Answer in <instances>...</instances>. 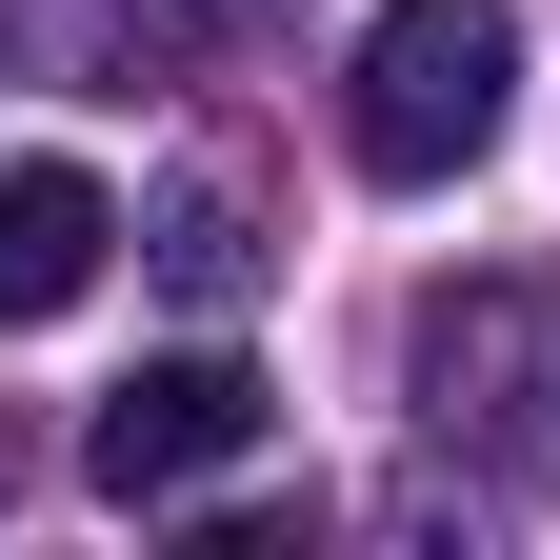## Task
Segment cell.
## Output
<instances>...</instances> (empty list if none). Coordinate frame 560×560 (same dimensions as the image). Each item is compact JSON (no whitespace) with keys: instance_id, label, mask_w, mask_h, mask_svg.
Segmentation results:
<instances>
[{"instance_id":"cell-1","label":"cell","mask_w":560,"mask_h":560,"mask_svg":"<svg viewBox=\"0 0 560 560\" xmlns=\"http://www.w3.org/2000/svg\"><path fill=\"white\" fill-rule=\"evenodd\" d=\"M521 101V21L501 0H381L361 81H340V140H361V180H460L480 140Z\"/></svg>"},{"instance_id":"cell-2","label":"cell","mask_w":560,"mask_h":560,"mask_svg":"<svg viewBox=\"0 0 560 560\" xmlns=\"http://www.w3.org/2000/svg\"><path fill=\"white\" fill-rule=\"evenodd\" d=\"M420 420L501 480H560V301L540 280H480V301H420Z\"/></svg>"},{"instance_id":"cell-3","label":"cell","mask_w":560,"mask_h":560,"mask_svg":"<svg viewBox=\"0 0 560 560\" xmlns=\"http://www.w3.org/2000/svg\"><path fill=\"white\" fill-rule=\"evenodd\" d=\"M260 361H221V340H180V361H140L101 420H81V480L101 501H180V480H221V460H260Z\"/></svg>"},{"instance_id":"cell-4","label":"cell","mask_w":560,"mask_h":560,"mask_svg":"<svg viewBox=\"0 0 560 560\" xmlns=\"http://www.w3.org/2000/svg\"><path fill=\"white\" fill-rule=\"evenodd\" d=\"M101 260H120V200H101L81 161H0V340H21V320H60Z\"/></svg>"},{"instance_id":"cell-5","label":"cell","mask_w":560,"mask_h":560,"mask_svg":"<svg viewBox=\"0 0 560 560\" xmlns=\"http://www.w3.org/2000/svg\"><path fill=\"white\" fill-rule=\"evenodd\" d=\"M161 260L200 280V301H241V280H260V221H241V200H180V221H161Z\"/></svg>"}]
</instances>
